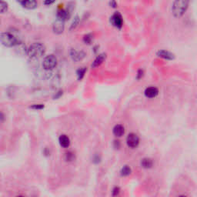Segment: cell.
<instances>
[{
	"mask_svg": "<svg viewBox=\"0 0 197 197\" xmlns=\"http://www.w3.org/2000/svg\"><path fill=\"white\" fill-rule=\"evenodd\" d=\"M16 197H25V196H23V195H18V196Z\"/></svg>",
	"mask_w": 197,
	"mask_h": 197,
	"instance_id": "obj_30",
	"label": "cell"
},
{
	"mask_svg": "<svg viewBox=\"0 0 197 197\" xmlns=\"http://www.w3.org/2000/svg\"><path fill=\"white\" fill-rule=\"evenodd\" d=\"M110 22L112 26L117 29H122L123 26V19L119 12H116L110 17Z\"/></svg>",
	"mask_w": 197,
	"mask_h": 197,
	"instance_id": "obj_5",
	"label": "cell"
},
{
	"mask_svg": "<svg viewBox=\"0 0 197 197\" xmlns=\"http://www.w3.org/2000/svg\"><path fill=\"white\" fill-rule=\"evenodd\" d=\"M59 143L63 148H68L70 145V139L66 135H61L59 137Z\"/></svg>",
	"mask_w": 197,
	"mask_h": 197,
	"instance_id": "obj_15",
	"label": "cell"
},
{
	"mask_svg": "<svg viewBox=\"0 0 197 197\" xmlns=\"http://www.w3.org/2000/svg\"><path fill=\"white\" fill-rule=\"evenodd\" d=\"M126 143L127 146L131 149H135L139 144V138L136 133H129L126 138Z\"/></svg>",
	"mask_w": 197,
	"mask_h": 197,
	"instance_id": "obj_6",
	"label": "cell"
},
{
	"mask_svg": "<svg viewBox=\"0 0 197 197\" xmlns=\"http://www.w3.org/2000/svg\"><path fill=\"white\" fill-rule=\"evenodd\" d=\"M179 197H186V196H185V195H179Z\"/></svg>",
	"mask_w": 197,
	"mask_h": 197,
	"instance_id": "obj_31",
	"label": "cell"
},
{
	"mask_svg": "<svg viewBox=\"0 0 197 197\" xmlns=\"http://www.w3.org/2000/svg\"><path fill=\"white\" fill-rule=\"evenodd\" d=\"M43 3H44L45 5H51V4L54 3V1H46V2H44Z\"/></svg>",
	"mask_w": 197,
	"mask_h": 197,
	"instance_id": "obj_28",
	"label": "cell"
},
{
	"mask_svg": "<svg viewBox=\"0 0 197 197\" xmlns=\"http://www.w3.org/2000/svg\"><path fill=\"white\" fill-rule=\"evenodd\" d=\"M30 108L35 110H41V109H44V105L43 104H33L31 105Z\"/></svg>",
	"mask_w": 197,
	"mask_h": 197,
	"instance_id": "obj_24",
	"label": "cell"
},
{
	"mask_svg": "<svg viewBox=\"0 0 197 197\" xmlns=\"http://www.w3.org/2000/svg\"><path fill=\"white\" fill-rule=\"evenodd\" d=\"M86 67H82V68H79L76 71V76L78 80H82L83 79L84 76L86 74Z\"/></svg>",
	"mask_w": 197,
	"mask_h": 197,
	"instance_id": "obj_18",
	"label": "cell"
},
{
	"mask_svg": "<svg viewBox=\"0 0 197 197\" xmlns=\"http://www.w3.org/2000/svg\"><path fill=\"white\" fill-rule=\"evenodd\" d=\"M159 94V89L157 88V87L151 86V87H148V88L146 89L144 92L145 96L147 97V98H155L157 97Z\"/></svg>",
	"mask_w": 197,
	"mask_h": 197,
	"instance_id": "obj_10",
	"label": "cell"
},
{
	"mask_svg": "<svg viewBox=\"0 0 197 197\" xmlns=\"http://www.w3.org/2000/svg\"><path fill=\"white\" fill-rule=\"evenodd\" d=\"M79 21H80V19L78 15L75 16V17H74V19H73V22H72V24H71V26H70V30L76 29V28L77 27V26L79 25Z\"/></svg>",
	"mask_w": 197,
	"mask_h": 197,
	"instance_id": "obj_20",
	"label": "cell"
},
{
	"mask_svg": "<svg viewBox=\"0 0 197 197\" xmlns=\"http://www.w3.org/2000/svg\"><path fill=\"white\" fill-rule=\"evenodd\" d=\"M64 22L60 19H56L53 25V30L56 34H62L64 31Z\"/></svg>",
	"mask_w": 197,
	"mask_h": 197,
	"instance_id": "obj_8",
	"label": "cell"
},
{
	"mask_svg": "<svg viewBox=\"0 0 197 197\" xmlns=\"http://www.w3.org/2000/svg\"><path fill=\"white\" fill-rule=\"evenodd\" d=\"M120 191H121V189H120V188H119V186L114 187V188L112 189V196H113V197L118 196V195H119V193H120Z\"/></svg>",
	"mask_w": 197,
	"mask_h": 197,
	"instance_id": "obj_23",
	"label": "cell"
},
{
	"mask_svg": "<svg viewBox=\"0 0 197 197\" xmlns=\"http://www.w3.org/2000/svg\"><path fill=\"white\" fill-rule=\"evenodd\" d=\"M46 53V47L41 43H32L27 49V55L30 58H40Z\"/></svg>",
	"mask_w": 197,
	"mask_h": 197,
	"instance_id": "obj_1",
	"label": "cell"
},
{
	"mask_svg": "<svg viewBox=\"0 0 197 197\" xmlns=\"http://www.w3.org/2000/svg\"><path fill=\"white\" fill-rule=\"evenodd\" d=\"M141 166L144 169H150L153 166V161L150 158H143L141 160Z\"/></svg>",
	"mask_w": 197,
	"mask_h": 197,
	"instance_id": "obj_16",
	"label": "cell"
},
{
	"mask_svg": "<svg viewBox=\"0 0 197 197\" xmlns=\"http://www.w3.org/2000/svg\"><path fill=\"white\" fill-rule=\"evenodd\" d=\"M19 3L26 9H34L37 8L38 3L35 0H27V1H22Z\"/></svg>",
	"mask_w": 197,
	"mask_h": 197,
	"instance_id": "obj_12",
	"label": "cell"
},
{
	"mask_svg": "<svg viewBox=\"0 0 197 197\" xmlns=\"http://www.w3.org/2000/svg\"><path fill=\"white\" fill-rule=\"evenodd\" d=\"M120 173L122 176H127L130 175L131 174V173H132V170H131V168L129 166H124L122 168V170H121Z\"/></svg>",
	"mask_w": 197,
	"mask_h": 197,
	"instance_id": "obj_17",
	"label": "cell"
},
{
	"mask_svg": "<svg viewBox=\"0 0 197 197\" xmlns=\"http://www.w3.org/2000/svg\"><path fill=\"white\" fill-rule=\"evenodd\" d=\"M112 133H113L114 136L116 137H122L125 133V128L124 126L121 124H117L113 127L112 129Z\"/></svg>",
	"mask_w": 197,
	"mask_h": 197,
	"instance_id": "obj_13",
	"label": "cell"
},
{
	"mask_svg": "<svg viewBox=\"0 0 197 197\" xmlns=\"http://www.w3.org/2000/svg\"><path fill=\"white\" fill-rule=\"evenodd\" d=\"M109 5L112 7V8H116L117 7V3L115 1H112V2H109Z\"/></svg>",
	"mask_w": 197,
	"mask_h": 197,
	"instance_id": "obj_27",
	"label": "cell"
},
{
	"mask_svg": "<svg viewBox=\"0 0 197 197\" xmlns=\"http://www.w3.org/2000/svg\"><path fill=\"white\" fill-rule=\"evenodd\" d=\"M92 39H93V37H92V36L91 34H86L83 37V42L86 43V44H91V43H92Z\"/></svg>",
	"mask_w": 197,
	"mask_h": 197,
	"instance_id": "obj_22",
	"label": "cell"
},
{
	"mask_svg": "<svg viewBox=\"0 0 197 197\" xmlns=\"http://www.w3.org/2000/svg\"><path fill=\"white\" fill-rule=\"evenodd\" d=\"M65 160L67 162H72L75 160V154L73 152H68L65 154Z\"/></svg>",
	"mask_w": 197,
	"mask_h": 197,
	"instance_id": "obj_19",
	"label": "cell"
},
{
	"mask_svg": "<svg viewBox=\"0 0 197 197\" xmlns=\"http://www.w3.org/2000/svg\"><path fill=\"white\" fill-rule=\"evenodd\" d=\"M0 43L6 47H14L20 44V41L9 32H2L0 33Z\"/></svg>",
	"mask_w": 197,
	"mask_h": 197,
	"instance_id": "obj_3",
	"label": "cell"
},
{
	"mask_svg": "<svg viewBox=\"0 0 197 197\" xmlns=\"http://www.w3.org/2000/svg\"><path fill=\"white\" fill-rule=\"evenodd\" d=\"M143 74H144V72H143V70L139 69L137 73V75H136V79H140L143 76Z\"/></svg>",
	"mask_w": 197,
	"mask_h": 197,
	"instance_id": "obj_25",
	"label": "cell"
},
{
	"mask_svg": "<svg viewBox=\"0 0 197 197\" xmlns=\"http://www.w3.org/2000/svg\"><path fill=\"white\" fill-rule=\"evenodd\" d=\"M157 56L160 57V58L165 59L166 60H173L175 59V56L173 53H172L171 52L167 51V50H159L157 53Z\"/></svg>",
	"mask_w": 197,
	"mask_h": 197,
	"instance_id": "obj_9",
	"label": "cell"
},
{
	"mask_svg": "<svg viewBox=\"0 0 197 197\" xmlns=\"http://www.w3.org/2000/svg\"><path fill=\"white\" fill-rule=\"evenodd\" d=\"M106 58V55L105 53H101V54L98 55L96 56V58L94 60V61L92 62V68H95V67L98 66H100L102 63L104 62V60H105Z\"/></svg>",
	"mask_w": 197,
	"mask_h": 197,
	"instance_id": "obj_14",
	"label": "cell"
},
{
	"mask_svg": "<svg viewBox=\"0 0 197 197\" xmlns=\"http://www.w3.org/2000/svg\"><path fill=\"white\" fill-rule=\"evenodd\" d=\"M58 63L56 56L53 54L48 55L44 58L43 62V67L46 70H52L56 68Z\"/></svg>",
	"mask_w": 197,
	"mask_h": 197,
	"instance_id": "obj_4",
	"label": "cell"
},
{
	"mask_svg": "<svg viewBox=\"0 0 197 197\" xmlns=\"http://www.w3.org/2000/svg\"><path fill=\"white\" fill-rule=\"evenodd\" d=\"M189 2L186 0L175 1L172 5V13L175 17H181L187 10Z\"/></svg>",
	"mask_w": 197,
	"mask_h": 197,
	"instance_id": "obj_2",
	"label": "cell"
},
{
	"mask_svg": "<svg viewBox=\"0 0 197 197\" xmlns=\"http://www.w3.org/2000/svg\"><path fill=\"white\" fill-rule=\"evenodd\" d=\"M8 10V4L5 2L0 1V13H4Z\"/></svg>",
	"mask_w": 197,
	"mask_h": 197,
	"instance_id": "obj_21",
	"label": "cell"
},
{
	"mask_svg": "<svg viewBox=\"0 0 197 197\" xmlns=\"http://www.w3.org/2000/svg\"><path fill=\"white\" fill-rule=\"evenodd\" d=\"M86 54L83 50H76L75 49H72L70 50V56H71L72 60L75 62H79L81 60H83L86 57Z\"/></svg>",
	"mask_w": 197,
	"mask_h": 197,
	"instance_id": "obj_7",
	"label": "cell"
},
{
	"mask_svg": "<svg viewBox=\"0 0 197 197\" xmlns=\"http://www.w3.org/2000/svg\"><path fill=\"white\" fill-rule=\"evenodd\" d=\"M114 143L116 144V146L115 147H118L119 148V146H120V143H119V141H114Z\"/></svg>",
	"mask_w": 197,
	"mask_h": 197,
	"instance_id": "obj_29",
	"label": "cell"
},
{
	"mask_svg": "<svg viewBox=\"0 0 197 197\" xmlns=\"http://www.w3.org/2000/svg\"><path fill=\"white\" fill-rule=\"evenodd\" d=\"M99 162H100V158H99V157H98V156H95V157H93V163H98Z\"/></svg>",
	"mask_w": 197,
	"mask_h": 197,
	"instance_id": "obj_26",
	"label": "cell"
},
{
	"mask_svg": "<svg viewBox=\"0 0 197 197\" xmlns=\"http://www.w3.org/2000/svg\"><path fill=\"white\" fill-rule=\"evenodd\" d=\"M70 15H71V12L68 9H60L57 12V19H60V20L65 22L70 17Z\"/></svg>",
	"mask_w": 197,
	"mask_h": 197,
	"instance_id": "obj_11",
	"label": "cell"
},
{
	"mask_svg": "<svg viewBox=\"0 0 197 197\" xmlns=\"http://www.w3.org/2000/svg\"><path fill=\"white\" fill-rule=\"evenodd\" d=\"M33 197H36V196H33Z\"/></svg>",
	"mask_w": 197,
	"mask_h": 197,
	"instance_id": "obj_32",
	"label": "cell"
}]
</instances>
